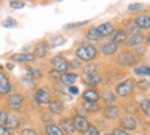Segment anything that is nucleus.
<instances>
[{
  "instance_id": "nucleus-1",
  "label": "nucleus",
  "mask_w": 150,
  "mask_h": 135,
  "mask_svg": "<svg viewBox=\"0 0 150 135\" xmlns=\"http://www.w3.org/2000/svg\"><path fill=\"white\" fill-rule=\"evenodd\" d=\"M75 56H77V59L80 60V62H89L92 63L93 60L98 59L99 56V50L98 47L95 44H81L77 47V50H75Z\"/></svg>"
},
{
  "instance_id": "nucleus-2",
  "label": "nucleus",
  "mask_w": 150,
  "mask_h": 135,
  "mask_svg": "<svg viewBox=\"0 0 150 135\" xmlns=\"http://www.w3.org/2000/svg\"><path fill=\"white\" fill-rule=\"evenodd\" d=\"M137 89V81L134 78H126L120 83H117L116 86V95L120 96V98H129L134 95Z\"/></svg>"
},
{
  "instance_id": "nucleus-3",
  "label": "nucleus",
  "mask_w": 150,
  "mask_h": 135,
  "mask_svg": "<svg viewBox=\"0 0 150 135\" xmlns=\"http://www.w3.org/2000/svg\"><path fill=\"white\" fill-rule=\"evenodd\" d=\"M138 57H135V54L129 50H125V51H120L116 57V63L122 68H134L138 63Z\"/></svg>"
},
{
  "instance_id": "nucleus-4",
  "label": "nucleus",
  "mask_w": 150,
  "mask_h": 135,
  "mask_svg": "<svg viewBox=\"0 0 150 135\" xmlns=\"http://www.w3.org/2000/svg\"><path fill=\"white\" fill-rule=\"evenodd\" d=\"M24 95L21 93H11L8 96V108L12 110V111H20V110L24 107Z\"/></svg>"
},
{
  "instance_id": "nucleus-5",
  "label": "nucleus",
  "mask_w": 150,
  "mask_h": 135,
  "mask_svg": "<svg viewBox=\"0 0 150 135\" xmlns=\"http://www.w3.org/2000/svg\"><path fill=\"white\" fill-rule=\"evenodd\" d=\"M35 101L39 105H48L53 101V93L47 87H39L35 92Z\"/></svg>"
},
{
  "instance_id": "nucleus-6",
  "label": "nucleus",
  "mask_w": 150,
  "mask_h": 135,
  "mask_svg": "<svg viewBox=\"0 0 150 135\" xmlns=\"http://www.w3.org/2000/svg\"><path fill=\"white\" fill-rule=\"evenodd\" d=\"M51 66L54 68V71L57 74H63V72H68V60L63 54H56L53 59H51Z\"/></svg>"
},
{
  "instance_id": "nucleus-7",
  "label": "nucleus",
  "mask_w": 150,
  "mask_h": 135,
  "mask_svg": "<svg viewBox=\"0 0 150 135\" xmlns=\"http://www.w3.org/2000/svg\"><path fill=\"white\" fill-rule=\"evenodd\" d=\"M119 128H122L123 131H126V132L135 131L137 128H138V120L135 119V116L128 114V116H125V117L120 119V126Z\"/></svg>"
},
{
  "instance_id": "nucleus-8",
  "label": "nucleus",
  "mask_w": 150,
  "mask_h": 135,
  "mask_svg": "<svg viewBox=\"0 0 150 135\" xmlns=\"http://www.w3.org/2000/svg\"><path fill=\"white\" fill-rule=\"evenodd\" d=\"M72 122H74V126H75V131L77 132H81V134H86L87 128H89V119L83 114H75L72 117Z\"/></svg>"
},
{
  "instance_id": "nucleus-9",
  "label": "nucleus",
  "mask_w": 150,
  "mask_h": 135,
  "mask_svg": "<svg viewBox=\"0 0 150 135\" xmlns=\"http://www.w3.org/2000/svg\"><path fill=\"white\" fill-rule=\"evenodd\" d=\"M48 51H50V45H48V42L47 41H38L36 44H35V47H33V56L38 59H44V57H47V54H48Z\"/></svg>"
},
{
  "instance_id": "nucleus-10",
  "label": "nucleus",
  "mask_w": 150,
  "mask_h": 135,
  "mask_svg": "<svg viewBox=\"0 0 150 135\" xmlns=\"http://www.w3.org/2000/svg\"><path fill=\"white\" fill-rule=\"evenodd\" d=\"M11 92H12V83L6 74L0 71V96L11 95Z\"/></svg>"
},
{
  "instance_id": "nucleus-11",
  "label": "nucleus",
  "mask_w": 150,
  "mask_h": 135,
  "mask_svg": "<svg viewBox=\"0 0 150 135\" xmlns=\"http://www.w3.org/2000/svg\"><path fill=\"white\" fill-rule=\"evenodd\" d=\"M78 81V74H74V72H63L59 75V83L63 86V87H71V86Z\"/></svg>"
},
{
  "instance_id": "nucleus-12",
  "label": "nucleus",
  "mask_w": 150,
  "mask_h": 135,
  "mask_svg": "<svg viewBox=\"0 0 150 135\" xmlns=\"http://www.w3.org/2000/svg\"><path fill=\"white\" fill-rule=\"evenodd\" d=\"M11 60H12V62H15V63L27 65V63H33L36 60V57L33 56V53H17L14 56H11Z\"/></svg>"
},
{
  "instance_id": "nucleus-13",
  "label": "nucleus",
  "mask_w": 150,
  "mask_h": 135,
  "mask_svg": "<svg viewBox=\"0 0 150 135\" xmlns=\"http://www.w3.org/2000/svg\"><path fill=\"white\" fill-rule=\"evenodd\" d=\"M98 50H99V53H102L104 56H114L119 51V45H116L114 42L108 41V42H102L101 45H99Z\"/></svg>"
},
{
  "instance_id": "nucleus-14",
  "label": "nucleus",
  "mask_w": 150,
  "mask_h": 135,
  "mask_svg": "<svg viewBox=\"0 0 150 135\" xmlns=\"http://www.w3.org/2000/svg\"><path fill=\"white\" fill-rule=\"evenodd\" d=\"M120 107L119 105H105V108L102 110L104 113V117L105 119H110V120H114V119H119L120 117Z\"/></svg>"
},
{
  "instance_id": "nucleus-15",
  "label": "nucleus",
  "mask_w": 150,
  "mask_h": 135,
  "mask_svg": "<svg viewBox=\"0 0 150 135\" xmlns=\"http://www.w3.org/2000/svg\"><path fill=\"white\" fill-rule=\"evenodd\" d=\"M59 126H60V129L63 131V134L65 135H75V126H74V122H72V119L71 117H63L60 120V123H59Z\"/></svg>"
},
{
  "instance_id": "nucleus-16",
  "label": "nucleus",
  "mask_w": 150,
  "mask_h": 135,
  "mask_svg": "<svg viewBox=\"0 0 150 135\" xmlns=\"http://www.w3.org/2000/svg\"><path fill=\"white\" fill-rule=\"evenodd\" d=\"M96 30L99 32V35H101L102 38H107V36H111L112 33H114V30H116V26H114V23L107 21V23L99 24V26L96 27Z\"/></svg>"
},
{
  "instance_id": "nucleus-17",
  "label": "nucleus",
  "mask_w": 150,
  "mask_h": 135,
  "mask_svg": "<svg viewBox=\"0 0 150 135\" xmlns=\"http://www.w3.org/2000/svg\"><path fill=\"white\" fill-rule=\"evenodd\" d=\"M146 41V35L144 33H141V32H138V33H135V35H132V36H128V39H126V47H134V48H137V47H141V44Z\"/></svg>"
},
{
  "instance_id": "nucleus-18",
  "label": "nucleus",
  "mask_w": 150,
  "mask_h": 135,
  "mask_svg": "<svg viewBox=\"0 0 150 135\" xmlns=\"http://www.w3.org/2000/svg\"><path fill=\"white\" fill-rule=\"evenodd\" d=\"M63 111H65V104L62 102L60 99H53L51 102L48 104V113H50V114L60 116Z\"/></svg>"
},
{
  "instance_id": "nucleus-19",
  "label": "nucleus",
  "mask_w": 150,
  "mask_h": 135,
  "mask_svg": "<svg viewBox=\"0 0 150 135\" xmlns=\"http://www.w3.org/2000/svg\"><path fill=\"white\" fill-rule=\"evenodd\" d=\"M134 23L137 24V27L140 30H150V15L140 14L134 18Z\"/></svg>"
},
{
  "instance_id": "nucleus-20",
  "label": "nucleus",
  "mask_w": 150,
  "mask_h": 135,
  "mask_svg": "<svg viewBox=\"0 0 150 135\" xmlns=\"http://www.w3.org/2000/svg\"><path fill=\"white\" fill-rule=\"evenodd\" d=\"M81 96L87 102H99V99H101V93H99L96 89H87V90L83 92Z\"/></svg>"
},
{
  "instance_id": "nucleus-21",
  "label": "nucleus",
  "mask_w": 150,
  "mask_h": 135,
  "mask_svg": "<svg viewBox=\"0 0 150 135\" xmlns=\"http://www.w3.org/2000/svg\"><path fill=\"white\" fill-rule=\"evenodd\" d=\"M128 39V35L123 29H116L114 33L111 35V42H114L116 45H120V44H125Z\"/></svg>"
},
{
  "instance_id": "nucleus-22",
  "label": "nucleus",
  "mask_w": 150,
  "mask_h": 135,
  "mask_svg": "<svg viewBox=\"0 0 150 135\" xmlns=\"http://www.w3.org/2000/svg\"><path fill=\"white\" fill-rule=\"evenodd\" d=\"M83 80L87 86H90V87L93 89L95 86H98L102 81V75H101V72L99 74H89V75H83Z\"/></svg>"
},
{
  "instance_id": "nucleus-23",
  "label": "nucleus",
  "mask_w": 150,
  "mask_h": 135,
  "mask_svg": "<svg viewBox=\"0 0 150 135\" xmlns=\"http://www.w3.org/2000/svg\"><path fill=\"white\" fill-rule=\"evenodd\" d=\"M86 39L89 41V44H93V42H99L102 39V36L99 35V32L96 30V27H90L89 30L86 32Z\"/></svg>"
},
{
  "instance_id": "nucleus-24",
  "label": "nucleus",
  "mask_w": 150,
  "mask_h": 135,
  "mask_svg": "<svg viewBox=\"0 0 150 135\" xmlns=\"http://www.w3.org/2000/svg\"><path fill=\"white\" fill-rule=\"evenodd\" d=\"M81 108L84 110L86 113H98L99 110H101V107H99L98 102H87V101H83Z\"/></svg>"
},
{
  "instance_id": "nucleus-25",
  "label": "nucleus",
  "mask_w": 150,
  "mask_h": 135,
  "mask_svg": "<svg viewBox=\"0 0 150 135\" xmlns=\"http://www.w3.org/2000/svg\"><path fill=\"white\" fill-rule=\"evenodd\" d=\"M45 134L47 135H65L63 131L60 129L59 125H54V123H47L45 126Z\"/></svg>"
},
{
  "instance_id": "nucleus-26",
  "label": "nucleus",
  "mask_w": 150,
  "mask_h": 135,
  "mask_svg": "<svg viewBox=\"0 0 150 135\" xmlns=\"http://www.w3.org/2000/svg\"><path fill=\"white\" fill-rule=\"evenodd\" d=\"M20 119L15 116V114H9V117H8V123H6V128L9 129V131H14V129H18V126H20Z\"/></svg>"
},
{
  "instance_id": "nucleus-27",
  "label": "nucleus",
  "mask_w": 150,
  "mask_h": 135,
  "mask_svg": "<svg viewBox=\"0 0 150 135\" xmlns=\"http://www.w3.org/2000/svg\"><path fill=\"white\" fill-rule=\"evenodd\" d=\"M101 98L104 99V102H105L107 105H114V104H116V101H117L116 93H114V92H110V90L104 92V93L101 95Z\"/></svg>"
},
{
  "instance_id": "nucleus-28",
  "label": "nucleus",
  "mask_w": 150,
  "mask_h": 135,
  "mask_svg": "<svg viewBox=\"0 0 150 135\" xmlns=\"http://www.w3.org/2000/svg\"><path fill=\"white\" fill-rule=\"evenodd\" d=\"M134 72L140 77H150V66L149 65H138L134 66Z\"/></svg>"
},
{
  "instance_id": "nucleus-29",
  "label": "nucleus",
  "mask_w": 150,
  "mask_h": 135,
  "mask_svg": "<svg viewBox=\"0 0 150 135\" xmlns=\"http://www.w3.org/2000/svg\"><path fill=\"white\" fill-rule=\"evenodd\" d=\"M123 30L126 32V35L129 36H132V35H135V33H138L140 32V29L137 27V24L134 23V20H131V21H128L126 24H125V27H123Z\"/></svg>"
},
{
  "instance_id": "nucleus-30",
  "label": "nucleus",
  "mask_w": 150,
  "mask_h": 135,
  "mask_svg": "<svg viewBox=\"0 0 150 135\" xmlns=\"http://www.w3.org/2000/svg\"><path fill=\"white\" fill-rule=\"evenodd\" d=\"M21 81L27 86V87H30V89H33L35 86H36V81H35V78L30 75V74H24V75L21 77Z\"/></svg>"
},
{
  "instance_id": "nucleus-31",
  "label": "nucleus",
  "mask_w": 150,
  "mask_h": 135,
  "mask_svg": "<svg viewBox=\"0 0 150 135\" xmlns=\"http://www.w3.org/2000/svg\"><path fill=\"white\" fill-rule=\"evenodd\" d=\"M99 69H101V66H99V65L89 63V65L84 68V75H89V74H99Z\"/></svg>"
},
{
  "instance_id": "nucleus-32",
  "label": "nucleus",
  "mask_w": 150,
  "mask_h": 135,
  "mask_svg": "<svg viewBox=\"0 0 150 135\" xmlns=\"http://www.w3.org/2000/svg\"><path fill=\"white\" fill-rule=\"evenodd\" d=\"M140 111H143L147 117H150V99H143L140 104Z\"/></svg>"
},
{
  "instance_id": "nucleus-33",
  "label": "nucleus",
  "mask_w": 150,
  "mask_h": 135,
  "mask_svg": "<svg viewBox=\"0 0 150 135\" xmlns=\"http://www.w3.org/2000/svg\"><path fill=\"white\" fill-rule=\"evenodd\" d=\"M63 44H66V38H63V36H54L48 45L56 48V47H60V45H63Z\"/></svg>"
},
{
  "instance_id": "nucleus-34",
  "label": "nucleus",
  "mask_w": 150,
  "mask_h": 135,
  "mask_svg": "<svg viewBox=\"0 0 150 135\" xmlns=\"http://www.w3.org/2000/svg\"><path fill=\"white\" fill-rule=\"evenodd\" d=\"M89 21H78V23H69V24H65V30H72V29H78L81 26H86Z\"/></svg>"
},
{
  "instance_id": "nucleus-35",
  "label": "nucleus",
  "mask_w": 150,
  "mask_h": 135,
  "mask_svg": "<svg viewBox=\"0 0 150 135\" xmlns=\"http://www.w3.org/2000/svg\"><path fill=\"white\" fill-rule=\"evenodd\" d=\"M3 26H5V27L12 29V27H17V26H18V23H17V20L8 17V18H5V21H3Z\"/></svg>"
},
{
  "instance_id": "nucleus-36",
  "label": "nucleus",
  "mask_w": 150,
  "mask_h": 135,
  "mask_svg": "<svg viewBox=\"0 0 150 135\" xmlns=\"http://www.w3.org/2000/svg\"><path fill=\"white\" fill-rule=\"evenodd\" d=\"M8 117H9V114H8L6 110L0 108V125L6 126V123H8Z\"/></svg>"
},
{
  "instance_id": "nucleus-37",
  "label": "nucleus",
  "mask_w": 150,
  "mask_h": 135,
  "mask_svg": "<svg viewBox=\"0 0 150 135\" xmlns=\"http://www.w3.org/2000/svg\"><path fill=\"white\" fill-rule=\"evenodd\" d=\"M27 72L33 78H41L42 77V71L41 69H36V68H27Z\"/></svg>"
},
{
  "instance_id": "nucleus-38",
  "label": "nucleus",
  "mask_w": 150,
  "mask_h": 135,
  "mask_svg": "<svg viewBox=\"0 0 150 135\" xmlns=\"http://www.w3.org/2000/svg\"><path fill=\"white\" fill-rule=\"evenodd\" d=\"M86 135H101V132H99V129L95 126V125H89V128H87L86 131Z\"/></svg>"
},
{
  "instance_id": "nucleus-39",
  "label": "nucleus",
  "mask_w": 150,
  "mask_h": 135,
  "mask_svg": "<svg viewBox=\"0 0 150 135\" xmlns=\"http://www.w3.org/2000/svg\"><path fill=\"white\" fill-rule=\"evenodd\" d=\"M68 68H72V69L81 68V62H80L78 59H75V60H68Z\"/></svg>"
},
{
  "instance_id": "nucleus-40",
  "label": "nucleus",
  "mask_w": 150,
  "mask_h": 135,
  "mask_svg": "<svg viewBox=\"0 0 150 135\" xmlns=\"http://www.w3.org/2000/svg\"><path fill=\"white\" fill-rule=\"evenodd\" d=\"M20 135H39V134H38V131L33 129V128H26V129H21Z\"/></svg>"
},
{
  "instance_id": "nucleus-41",
  "label": "nucleus",
  "mask_w": 150,
  "mask_h": 135,
  "mask_svg": "<svg viewBox=\"0 0 150 135\" xmlns=\"http://www.w3.org/2000/svg\"><path fill=\"white\" fill-rule=\"evenodd\" d=\"M9 5H11L12 9H21V8H24V5H26V3H24V2H17V0H12Z\"/></svg>"
},
{
  "instance_id": "nucleus-42",
  "label": "nucleus",
  "mask_w": 150,
  "mask_h": 135,
  "mask_svg": "<svg viewBox=\"0 0 150 135\" xmlns=\"http://www.w3.org/2000/svg\"><path fill=\"white\" fill-rule=\"evenodd\" d=\"M111 134H112V135H131L129 132H126V131H123L122 128H114V129L111 131Z\"/></svg>"
},
{
  "instance_id": "nucleus-43",
  "label": "nucleus",
  "mask_w": 150,
  "mask_h": 135,
  "mask_svg": "<svg viewBox=\"0 0 150 135\" xmlns=\"http://www.w3.org/2000/svg\"><path fill=\"white\" fill-rule=\"evenodd\" d=\"M141 8H143L141 3H132V5L128 6V11H129V12H134V11H140Z\"/></svg>"
},
{
  "instance_id": "nucleus-44",
  "label": "nucleus",
  "mask_w": 150,
  "mask_h": 135,
  "mask_svg": "<svg viewBox=\"0 0 150 135\" xmlns=\"http://www.w3.org/2000/svg\"><path fill=\"white\" fill-rule=\"evenodd\" d=\"M138 89H141V90H146V89H149V81H146V80H141V81H138Z\"/></svg>"
},
{
  "instance_id": "nucleus-45",
  "label": "nucleus",
  "mask_w": 150,
  "mask_h": 135,
  "mask_svg": "<svg viewBox=\"0 0 150 135\" xmlns=\"http://www.w3.org/2000/svg\"><path fill=\"white\" fill-rule=\"evenodd\" d=\"M0 135H12V134H11V131H9L6 126L0 125Z\"/></svg>"
},
{
  "instance_id": "nucleus-46",
  "label": "nucleus",
  "mask_w": 150,
  "mask_h": 135,
  "mask_svg": "<svg viewBox=\"0 0 150 135\" xmlns=\"http://www.w3.org/2000/svg\"><path fill=\"white\" fill-rule=\"evenodd\" d=\"M68 89H69V92H71V93H78V89L72 87V86H71V87H68Z\"/></svg>"
},
{
  "instance_id": "nucleus-47",
  "label": "nucleus",
  "mask_w": 150,
  "mask_h": 135,
  "mask_svg": "<svg viewBox=\"0 0 150 135\" xmlns=\"http://www.w3.org/2000/svg\"><path fill=\"white\" fill-rule=\"evenodd\" d=\"M146 41H147V44H150V32H149L147 36H146Z\"/></svg>"
},
{
  "instance_id": "nucleus-48",
  "label": "nucleus",
  "mask_w": 150,
  "mask_h": 135,
  "mask_svg": "<svg viewBox=\"0 0 150 135\" xmlns=\"http://www.w3.org/2000/svg\"><path fill=\"white\" fill-rule=\"evenodd\" d=\"M104 135H112V134H104Z\"/></svg>"
},
{
  "instance_id": "nucleus-49",
  "label": "nucleus",
  "mask_w": 150,
  "mask_h": 135,
  "mask_svg": "<svg viewBox=\"0 0 150 135\" xmlns=\"http://www.w3.org/2000/svg\"><path fill=\"white\" fill-rule=\"evenodd\" d=\"M149 89H150V81H149Z\"/></svg>"
}]
</instances>
